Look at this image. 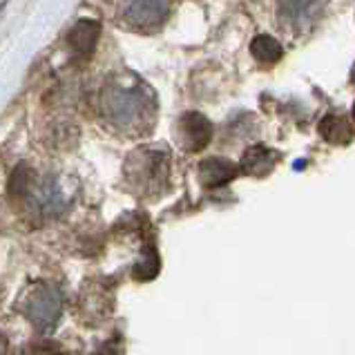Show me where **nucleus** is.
<instances>
[{
	"mask_svg": "<svg viewBox=\"0 0 355 355\" xmlns=\"http://www.w3.org/2000/svg\"><path fill=\"white\" fill-rule=\"evenodd\" d=\"M170 0H123L121 18L123 23L139 32H152L164 25Z\"/></svg>",
	"mask_w": 355,
	"mask_h": 355,
	"instance_id": "obj_4",
	"label": "nucleus"
},
{
	"mask_svg": "<svg viewBox=\"0 0 355 355\" xmlns=\"http://www.w3.org/2000/svg\"><path fill=\"white\" fill-rule=\"evenodd\" d=\"M322 16L320 0H282L279 3V20L284 27L293 32H306L318 23Z\"/></svg>",
	"mask_w": 355,
	"mask_h": 355,
	"instance_id": "obj_6",
	"label": "nucleus"
},
{
	"mask_svg": "<svg viewBox=\"0 0 355 355\" xmlns=\"http://www.w3.org/2000/svg\"><path fill=\"white\" fill-rule=\"evenodd\" d=\"M168 150L166 148H141L132 152V157L125 164V177L130 186L139 192L161 190L168 179Z\"/></svg>",
	"mask_w": 355,
	"mask_h": 355,
	"instance_id": "obj_2",
	"label": "nucleus"
},
{
	"mask_svg": "<svg viewBox=\"0 0 355 355\" xmlns=\"http://www.w3.org/2000/svg\"><path fill=\"white\" fill-rule=\"evenodd\" d=\"M353 116H355V107H353Z\"/></svg>",
	"mask_w": 355,
	"mask_h": 355,
	"instance_id": "obj_15",
	"label": "nucleus"
},
{
	"mask_svg": "<svg viewBox=\"0 0 355 355\" xmlns=\"http://www.w3.org/2000/svg\"><path fill=\"white\" fill-rule=\"evenodd\" d=\"M320 135L324 141L336 146H347L355 137V128L347 116H338V114H329L322 119L320 123Z\"/></svg>",
	"mask_w": 355,
	"mask_h": 355,
	"instance_id": "obj_10",
	"label": "nucleus"
},
{
	"mask_svg": "<svg viewBox=\"0 0 355 355\" xmlns=\"http://www.w3.org/2000/svg\"><path fill=\"white\" fill-rule=\"evenodd\" d=\"M351 80H353V83H355V67H353V72H351Z\"/></svg>",
	"mask_w": 355,
	"mask_h": 355,
	"instance_id": "obj_13",
	"label": "nucleus"
},
{
	"mask_svg": "<svg viewBox=\"0 0 355 355\" xmlns=\"http://www.w3.org/2000/svg\"><path fill=\"white\" fill-rule=\"evenodd\" d=\"M101 36V25L96 20H78L72 27V32L67 36V45L72 49V54L78 58H87L94 52Z\"/></svg>",
	"mask_w": 355,
	"mask_h": 355,
	"instance_id": "obj_7",
	"label": "nucleus"
},
{
	"mask_svg": "<svg viewBox=\"0 0 355 355\" xmlns=\"http://www.w3.org/2000/svg\"><path fill=\"white\" fill-rule=\"evenodd\" d=\"M18 311L32 322L38 331H49L56 327V322L63 311V297L54 284L38 282L32 284L18 300Z\"/></svg>",
	"mask_w": 355,
	"mask_h": 355,
	"instance_id": "obj_3",
	"label": "nucleus"
},
{
	"mask_svg": "<svg viewBox=\"0 0 355 355\" xmlns=\"http://www.w3.org/2000/svg\"><path fill=\"white\" fill-rule=\"evenodd\" d=\"M237 175V166L232 161L217 157V159H206L199 164V181L206 188H219L232 181Z\"/></svg>",
	"mask_w": 355,
	"mask_h": 355,
	"instance_id": "obj_8",
	"label": "nucleus"
},
{
	"mask_svg": "<svg viewBox=\"0 0 355 355\" xmlns=\"http://www.w3.org/2000/svg\"><path fill=\"white\" fill-rule=\"evenodd\" d=\"M277 152H272L263 146H255L246 150V155H243L241 164H239V170H243L246 175H255V177H263L268 175V172L275 168L277 164Z\"/></svg>",
	"mask_w": 355,
	"mask_h": 355,
	"instance_id": "obj_9",
	"label": "nucleus"
},
{
	"mask_svg": "<svg viewBox=\"0 0 355 355\" xmlns=\"http://www.w3.org/2000/svg\"><path fill=\"white\" fill-rule=\"evenodd\" d=\"M250 54L255 56V60H259L261 65H275V63H279V60H282L284 49H282V45L272 36L259 34V36L252 38Z\"/></svg>",
	"mask_w": 355,
	"mask_h": 355,
	"instance_id": "obj_11",
	"label": "nucleus"
},
{
	"mask_svg": "<svg viewBox=\"0 0 355 355\" xmlns=\"http://www.w3.org/2000/svg\"><path fill=\"white\" fill-rule=\"evenodd\" d=\"M29 355H49V353H40V351H36V353H29Z\"/></svg>",
	"mask_w": 355,
	"mask_h": 355,
	"instance_id": "obj_14",
	"label": "nucleus"
},
{
	"mask_svg": "<svg viewBox=\"0 0 355 355\" xmlns=\"http://www.w3.org/2000/svg\"><path fill=\"white\" fill-rule=\"evenodd\" d=\"M155 94L135 76L110 78L101 92V114L121 132H146L155 123Z\"/></svg>",
	"mask_w": 355,
	"mask_h": 355,
	"instance_id": "obj_1",
	"label": "nucleus"
},
{
	"mask_svg": "<svg viewBox=\"0 0 355 355\" xmlns=\"http://www.w3.org/2000/svg\"><path fill=\"white\" fill-rule=\"evenodd\" d=\"M212 128L210 121L199 114V112H188L179 119L177 123V141H179V148L186 150V152H201L212 139Z\"/></svg>",
	"mask_w": 355,
	"mask_h": 355,
	"instance_id": "obj_5",
	"label": "nucleus"
},
{
	"mask_svg": "<svg viewBox=\"0 0 355 355\" xmlns=\"http://www.w3.org/2000/svg\"><path fill=\"white\" fill-rule=\"evenodd\" d=\"M0 355H7V342L3 333H0Z\"/></svg>",
	"mask_w": 355,
	"mask_h": 355,
	"instance_id": "obj_12",
	"label": "nucleus"
}]
</instances>
